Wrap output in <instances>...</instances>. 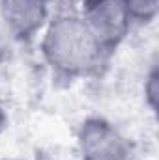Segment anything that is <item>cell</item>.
<instances>
[{
  "label": "cell",
  "instance_id": "6da1fadb",
  "mask_svg": "<svg viewBox=\"0 0 159 160\" xmlns=\"http://www.w3.org/2000/svg\"><path fill=\"white\" fill-rule=\"evenodd\" d=\"M40 50L51 71L66 80H77L94 75L107 52L84 24L79 11H52L41 30Z\"/></svg>",
  "mask_w": 159,
  "mask_h": 160
},
{
  "label": "cell",
  "instance_id": "7a4b0ae2",
  "mask_svg": "<svg viewBox=\"0 0 159 160\" xmlns=\"http://www.w3.org/2000/svg\"><path fill=\"white\" fill-rule=\"evenodd\" d=\"M79 15L107 54L129 36L133 26L123 0H82Z\"/></svg>",
  "mask_w": 159,
  "mask_h": 160
},
{
  "label": "cell",
  "instance_id": "3957f363",
  "mask_svg": "<svg viewBox=\"0 0 159 160\" xmlns=\"http://www.w3.org/2000/svg\"><path fill=\"white\" fill-rule=\"evenodd\" d=\"M77 149L80 160H133L129 140L103 118H88L80 123Z\"/></svg>",
  "mask_w": 159,
  "mask_h": 160
},
{
  "label": "cell",
  "instance_id": "277c9868",
  "mask_svg": "<svg viewBox=\"0 0 159 160\" xmlns=\"http://www.w3.org/2000/svg\"><path fill=\"white\" fill-rule=\"evenodd\" d=\"M54 0H0V21L11 39L30 41L40 36L52 15Z\"/></svg>",
  "mask_w": 159,
  "mask_h": 160
},
{
  "label": "cell",
  "instance_id": "5b68a950",
  "mask_svg": "<svg viewBox=\"0 0 159 160\" xmlns=\"http://www.w3.org/2000/svg\"><path fill=\"white\" fill-rule=\"evenodd\" d=\"M133 24H150L156 21L159 11V0H123Z\"/></svg>",
  "mask_w": 159,
  "mask_h": 160
},
{
  "label": "cell",
  "instance_id": "8992f818",
  "mask_svg": "<svg viewBox=\"0 0 159 160\" xmlns=\"http://www.w3.org/2000/svg\"><path fill=\"white\" fill-rule=\"evenodd\" d=\"M157 84H159V71H157V63L154 62L148 69V73L144 75V97L146 102L150 106L152 112H156L157 108Z\"/></svg>",
  "mask_w": 159,
  "mask_h": 160
},
{
  "label": "cell",
  "instance_id": "52a82bcc",
  "mask_svg": "<svg viewBox=\"0 0 159 160\" xmlns=\"http://www.w3.org/2000/svg\"><path fill=\"white\" fill-rule=\"evenodd\" d=\"M6 123H8V118H6V112L2 110V106H0V134L4 132V128H6Z\"/></svg>",
  "mask_w": 159,
  "mask_h": 160
}]
</instances>
